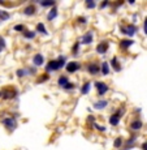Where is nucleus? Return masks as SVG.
I'll return each instance as SVG.
<instances>
[{"instance_id": "nucleus-41", "label": "nucleus", "mask_w": 147, "mask_h": 150, "mask_svg": "<svg viewBox=\"0 0 147 150\" xmlns=\"http://www.w3.org/2000/svg\"><path fill=\"white\" fill-rule=\"evenodd\" d=\"M0 98H3V91L0 90Z\"/></svg>"}, {"instance_id": "nucleus-38", "label": "nucleus", "mask_w": 147, "mask_h": 150, "mask_svg": "<svg viewBox=\"0 0 147 150\" xmlns=\"http://www.w3.org/2000/svg\"><path fill=\"white\" fill-rule=\"evenodd\" d=\"M143 33L147 35V17L145 18V22H143Z\"/></svg>"}, {"instance_id": "nucleus-23", "label": "nucleus", "mask_w": 147, "mask_h": 150, "mask_svg": "<svg viewBox=\"0 0 147 150\" xmlns=\"http://www.w3.org/2000/svg\"><path fill=\"white\" fill-rule=\"evenodd\" d=\"M91 90V82H85L82 85V88H81V94H83V96H86V94H89Z\"/></svg>"}, {"instance_id": "nucleus-8", "label": "nucleus", "mask_w": 147, "mask_h": 150, "mask_svg": "<svg viewBox=\"0 0 147 150\" xmlns=\"http://www.w3.org/2000/svg\"><path fill=\"white\" fill-rule=\"evenodd\" d=\"M86 68H87V72L91 74V76H95V74L100 73V64H99V63H96V62L89 63Z\"/></svg>"}, {"instance_id": "nucleus-16", "label": "nucleus", "mask_w": 147, "mask_h": 150, "mask_svg": "<svg viewBox=\"0 0 147 150\" xmlns=\"http://www.w3.org/2000/svg\"><path fill=\"white\" fill-rule=\"evenodd\" d=\"M133 45H134L133 39H122V41H120V48L121 50H128V48H130Z\"/></svg>"}, {"instance_id": "nucleus-17", "label": "nucleus", "mask_w": 147, "mask_h": 150, "mask_svg": "<svg viewBox=\"0 0 147 150\" xmlns=\"http://www.w3.org/2000/svg\"><path fill=\"white\" fill-rule=\"evenodd\" d=\"M109 71H111V65H109L107 62H103L102 64H100V73H102L103 76H108Z\"/></svg>"}, {"instance_id": "nucleus-4", "label": "nucleus", "mask_w": 147, "mask_h": 150, "mask_svg": "<svg viewBox=\"0 0 147 150\" xmlns=\"http://www.w3.org/2000/svg\"><path fill=\"white\" fill-rule=\"evenodd\" d=\"M120 30L122 34H125V35H128L132 38V37H134L135 34H137L138 28H137V25H134V24H128L126 26H121Z\"/></svg>"}, {"instance_id": "nucleus-39", "label": "nucleus", "mask_w": 147, "mask_h": 150, "mask_svg": "<svg viewBox=\"0 0 147 150\" xmlns=\"http://www.w3.org/2000/svg\"><path fill=\"white\" fill-rule=\"evenodd\" d=\"M87 123H95V116H93V115H89V117H87Z\"/></svg>"}, {"instance_id": "nucleus-33", "label": "nucleus", "mask_w": 147, "mask_h": 150, "mask_svg": "<svg viewBox=\"0 0 147 150\" xmlns=\"http://www.w3.org/2000/svg\"><path fill=\"white\" fill-rule=\"evenodd\" d=\"M5 46H7V43H5V39L3 38V37H0V52H1V51L5 48Z\"/></svg>"}, {"instance_id": "nucleus-35", "label": "nucleus", "mask_w": 147, "mask_h": 150, "mask_svg": "<svg viewBox=\"0 0 147 150\" xmlns=\"http://www.w3.org/2000/svg\"><path fill=\"white\" fill-rule=\"evenodd\" d=\"M77 22H78V24H83V25H86L87 24V18H86V17H78V18H77Z\"/></svg>"}, {"instance_id": "nucleus-25", "label": "nucleus", "mask_w": 147, "mask_h": 150, "mask_svg": "<svg viewBox=\"0 0 147 150\" xmlns=\"http://www.w3.org/2000/svg\"><path fill=\"white\" fill-rule=\"evenodd\" d=\"M27 69L26 68H20V69H17L16 71V76L18 77V79H22V77H25V76H27Z\"/></svg>"}, {"instance_id": "nucleus-26", "label": "nucleus", "mask_w": 147, "mask_h": 150, "mask_svg": "<svg viewBox=\"0 0 147 150\" xmlns=\"http://www.w3.org/2000/svg\"><path fill=\"white\" fill-rule=\"evenodd\" d=\"M11 18V14L5 11H0V21H7Z\"/></svg>"}, {"instance_id": "nucleus-3", "label": "nucleus", "mask_w": 147, "mask_h": 150, "mask_svg": "<svg viewBox=\"0 0 147 150\" xmlns=\"http://www.w3.org/2000/svg\"><path fill=\"white\" fill-rule=\"evenodd\" d=\"M16 117H17V115H14V116H8V117H5V119H3L1 120V123H3V125L5 127V128L8 129V131H14V129L17 128V120H16Z\"/></svg>"}, {"instance_id": "nucleus-22", "label": "nucleus", "mask_w": 147, "mask_h": 150, "mask_svg": "<svg viewBox=\"0 0 147 150\" xmlns=\"http://www.w3.org/2000/svg\"><path fill=\"white\" fill-rule=\"evenodd\" d=\"M22 35H24L25 39H29V41H31V39L35 38L37 35V31H31V30H25L24 33H22Z\"/></svg>"}, {"instance_id": "nucleus-5", "label": "nucleus", "mask_w": 147, "mask_h": 150, "mask_svg": "<svg viewBox=\"0 0 147 150\" xmlns=\"http://www.w3.org/2000/svg\"><path fill=\"white\" fill-rule=\"evenodd\" d=\"M95 88H96L98 96H99V97L106 96V94L108 93V90H109V86L106 82H102V81H96V82H95Z\"/></svg>"}, {"instance_id": "nucleus-31", "label": "nucleus", "mask_w": 147, "mask_h": 150, "mask_svg": "<svg viewBox=\"0 0 147 150\" xmlns=\"http://www.w3.org/2000/svg\"><path fill=\"white\" fill-rule=\"evenodd\" d=\"M48 79H50V76H48V73H44L43 76H40L38 79V81H37V83H40V82H46L48 81Z\"/></svg>"}, {"instance_id": "nucleus-10", "label": "nucleus", "mask_w": 147, "mask_h": 150, "mask_svg": "<svg viewBox=\"0 0 147 150\" xmlns=\"http://www.w3.org/2000/svg\"><path fill=\"white\" fill-rule=\"evenodd\" d=\"M108 48H109V42L108 41H102L99 45L96 46V52L99 55H104V54H107Z\"/></svg>"}, {"instance_id": "nucleus-21", "label": "nucleus", "mask_w": 147, "mask_h": 150, "mask_svg": "<svg viewBox=\"0 0 147 150\" xmlns=\"http://www.w3.org/2000/svg\"><path fill=\"white\" fill-rule=\"evenodd\" d=\"M57 14H59V12H57V8H51V11L47 13V20L48 21H53L55 18L57 17Z\"/></svg>"}, {"instance_id": "nucleus-28", "label": "nucleus", "mask_w": 147, "mask_h": 150, "mask_svg": "<svg viewBox=\"0 0 147 150\" xmlns=\"http://www.w3.org/2000/svg\"><path fill=\"white\" fill-rule=\"evenodd\" d=\"M79 47H81V42H76L74 43V46L72 47V52H73V55H78L79 52Z\"/></svg>"}, {"instance_id": "nucleus-14", "label": "nucleus", "mask_w": 147, "mask_h": 150, "mask_svg": "<svg viewBox=\"0 0 147 150\" xmlns=\"http://www.w3.org/2000/svg\"><path fill=\"white\" fill-rule=\"evenodd\" d=\"M111 67H112V69H113L115 72H121V71H122V65L120 64L119 59H117L116 56L112 57V60H111Z\"/></svg>"}, {"instance_id": "nucleus-7", "label": "nucleus", "mask_w": 147, "mask_h": 150, "mask_svg": "<svg viewBox=\"0 0 147 150\" xmlns=\"http://www.w3.org/2000/svg\"><path fill=\"white\" fill-rule=\"evenodd\" d=\"M93 42H94V33H93V30L86 31V33L82 35V38H81V45L89 46V45H91Z\"/></svg>"}, {"instance_id": "nucleus-19", "label": "nucleus", "mask_w": 147, "mask_h": 150, "mask_svg": "<svg viewBox=\"0 0 147 150\" xmlns=\"http://www.w3.org/2000/svg\"><path fill=\"white\" fill-rule=\"evenodd\" d=\"M35 12H37V8L34 7V5H31V4H30V5H27V7L25 8L24 12H22V13H24L25 16L30 17V16H34V14H35Z\"/></svg>"}, {"instance_id": "nucleus-13", "label": "nucleus", "mask_w": 147, "mask_h": 150, "mask_svg": "<svg viewBox=\"0 0 147 150\" xmlns=\"http://www.w3.org/2000/svg\"><path fill=\"white\" fill-rule=\"evenodd\" d=\"M142 127H143V123H142V120H141V119H134L133 122L130 123V129H132V131H134V132L141 131V129H142Z\"/></svg>"}, {"instance_id": "nucleus-1", "label": "nucleus", "mask_w": 147, "mask_h": 150, "mask_svg": "<svg viewBox=\"0 0 147 150\" xmlns=\"http://www.w3.org/2000/svg\"><path fill=\"white\" fill-rule=\"evenodd\" d=\"M67 57L60 55L57 59H53V60H50V62L46 64V72L47 73H51V72H56V71H60L61 68L67 67Z\"/></svg>"}, {"instance_id": "nucleus-24", "label": "nucleus", "mask_w": 147, "mask_h": 150, "mask_svg": "<svg viewBox=\"0 0 147 150\" xmlns=\"http://www.w3.org/2000/svg\"><path fill=\"white\" fill-rule=\"evenodd\" d=\"M113 146H115V149L122 148V146H124V138L121 137V136L116 137V138H115V141H113Z\"/></svg>"}, {"instance_id": "nucleus-15", "label": "nucleus", "mask_w": 147, "mask_h": 150, "mask_svg": "<svg viewBox=\"0 0 147 150\" xmlns=\"http://www.w3.org/2000/svg\"><path fill=\"white\" fill-rule=\"evenodd\" d=\"M108 106V100L107 99H100V100H98V102H95L94 105H93V107L94 110H104L106 107Z\"/></svg>"}, {"instance_id": "nucleus-32", "label": "nucleus", "mask_w": 147, "mask_h": 150, "mask_svg": "<svg viewBox=\"0 0 147 150\" xmlns=\"http://www.w3.org/2000/svg\"><path fill=\"white\" fill-rule=\"evenodd\" d=\"M91 125L94 127L96 131H99V132H106V127H103V125H100V124H98V123H94V124H91Z\"/></svg>"}, {"instance_id": "nucleus-9", "label": "nucleus", "mask_w": 147, "mask_h": 150, "mask_svg": "<svg viewBox=\"0 0 147 150\" xmlns=\"http://www.w3.org/2000/svg\"><path fill=\"white\" fill-rule=\"evenodd\" d=\"M68 73H76L77 71H79L81 69V64L78 62H76V60H73V62H69L67 64V67H65Z\"/></svg>"}, {"instance_id": "nucleus-29", "label": "nucleus", "mask_w": 147, "mask_h": 150, "mask_svg": "<svg viewBox=\"0 0 147 150\" xmlns=\"http://www.w3.org/2000/svg\"><path fill=\"white\" fill-rule=\"evenodd\" d=\"M13 30H14V31H20V33H24V31L26 30V28H25V25L18 24V25H14V26H13Z\"/></svg>"}, {"instance_id": "nucleus-30", "label": "nucleus", "mask_w": 147, "mask_h": 150, "mask_svg": "<svg viewBox=\"0 0 147 150\" xmlns=\"http://www.w3.org/2000/svg\"><path fill=\"white\" fill-rule=\"evenodd\" d=\"M39 4L42 5V7H55V4H56V3H55L53 0H51V1H40Z\"/></svg>"}, {"instance_id": "nucleus-11", "label": "nucleus", "mask_w": 147, "mask_h": 150, "mask_svg": "<svg viewBox=\"0 0 147 150\" xmlns=\"http://www.w3.org/2000/svg\"><path fill=\"white\" fill-rule=\"evenodd\" d=\"M137 138L138 136L137 134H132L130 137L128 138V140L124 142V148H125V150H130V149H133L134 148V145H135V141H137Z\"/></svg>"}, {"instance_id": "nucleus-34", "label": "nucleus", "mask_w": 147, "mask_h": 150, "mask_svg": "<svg viewBox=\"0 0 147 150\" xmlns=\"http://www.w3.org/2000/svg\"><path fill=\"white\" fill-rule=\"evenodd\" d=\"M64 89H65V90H68V91H69V90H74V89H76V83H73V82H69V83H68L67 86H65Z\"/></svg>"}, {"instance_id": "nucleus-20", "label": "nucleus", "mask_w": 147, "mask_h": 150, "mask_svg": "<svg viewBox=\"0 0 147 150\" xmlns=\"http://www.w3.org/2000/svg\"><path fill=\"white\" fill-rule=\"evenodd\" d=\"M35 31L43 34V35H48V31H47V29H46V26H44V24H43V22H38V24H37Z\"/></svg>"}, {"instance_id": "nucleus-2", "label": "nucleus", "mask_w": 147, "mask_h": 150, "mask_svg": "<svg viewBox=\"0 0 147 150\" xmlns=\"http://www.w3.org/2000/svg\"><path fill=\"white\" fill-rule=\"evenodd\" d=\"M124 114H125V108L124 107L117 108L116 111H115V114H112L111 116H109V119H108L109 124H111L112 127H117L120 124V120H121V117L124 116Z\"/></svg>"}, {"instance_id": "nucleus-37", "label": "nucleus", "mask_w": 147, "mask_h": 150, "mask_svg": "<svg viewBox=\"0 0 147 150\" xmlns=\"http://www.w3.org/2000/svg\"><path fill=\"white\" fill-rule=\"evenodd\" d=\"M29 74H37V69L35 68H26Z\"/></svg>"}, {"instance_id": "nucleus-36", "label": "nucleus", "mask_w": 147, "mask_h": 150, "mask_svg": "<svg viewBox=\"0 0 147 150\" xmlns=\"http://www.w3.org/2000/svg\"><path fill=\"white\" fill-rule=\"evenodd\" d=\"M108 5H109V1H107V0H106V1H102V3H100V4H99V8H100V9H104V8H107Z\"/></svg>"}, {"instance_id": "nucleus-12", "label": "nucleus", "mask_w": 147, "mask_h": 150, "mask_svg": "<svg viewBox=\"0 0 147 150\" xmlns=\"http://www.w3.org/2000/svg\"><path fill=\"white\" fill-rule=\"evenodd\" d=\"M33 65L34 67H42V65H44V56L42 54H35L33 56Z\"/></svg>"}, {"instance_id": "nucleus-6", "label": "nucleus", "mask_w": 147, "mask_h": 150, "mask_svg": "<svg viewBox=\"0 0 147 150\" xmlns=\"http://www.w3.org/2000/svg\"><path fill=\"white\" fill-rule=\"evenodd\" d=\"M1 91H3V98L7 99V100L13 99V98H16L17 96H18V91H17L14 88H7V89H4V90H1Z\"/></svg>"}, {"instance_id": "nucleus-18", "label": "nucleus", "mask_w": 147, "mask_h": 150, "mask_svg": "<svg viewBox=\"0 0 147 150\" xmlns=\"http://www.w3.org/2000/svg\"><path fill=\"white\" fill-rule=\"evenodd\" d=\"M69 82H70V81H69L68 76H63V74H61V76H60L59 79H57V85H59L60 88H63V89H64Z\"/></svg>"}, {"instance_id": "nucleus-27", "label": "nucleus", "mask_w": 147, "mask_h": 150, "mask_svg": "<svg viewBox=\"0 0 147 150\" xmlns=\"http://www.w3.org/2000/svg\"><path fill=\"white\" fill-rule=\"evenodd\" d=\"M85 5L87 9H94V8H96V3H95L94 0H86Z\"/></svg>"}, {"instance_id": "nucleus-40", "label": "nucleus", "mask_w": 147, "mask_h": 150, "mask_svg": "<svg viewBox=\"0 0 147 150\" xmlns=\"http://www.w3.org/2000/svg\"><path fill=\"white\" fill-rule=\"evenodd\" d=\"M142 150H147V141L142 144Z\"/></svg>"}]
</instances>
